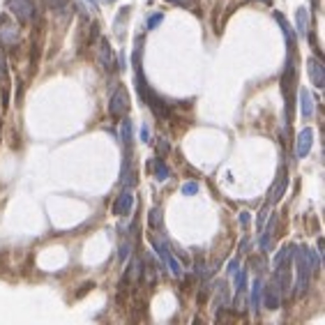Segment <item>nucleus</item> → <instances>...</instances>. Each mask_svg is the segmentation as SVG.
Listing matches in <instances>:
<instances>
[{
    "label": "nucleus",
    "instance_id": "obj_1",
    "mask_svg": "<svg viewBox=\"0 0 325 325\" xmlns=\"http://www.w3.org/2000/svg\"><path fill=\"white\" fill-rule=\"evenodd\" d=\"M293 265H295V291H293V298H302L307 295L311 286V265H309V258H307V247L300 244V247H295L293 244Z\"/></svg>",
    "mask_w": 325,
    "mask_h": 325
},
{
    "label": "nucleus",
    "instance_id": "obj_2",
    "mask_svg": "<svg viewBox=\"0 0 325 325\" xmlns=\"http://www.w3.org/2000/svg\"><path fill=\"white\" fill-rule=\"evenodd\" d=\"M152 247H155V251H157V256L162 258L164 268H166L173 277L180 279L182 277V265L178 263V258L173 256V251H171V247L166 244V240H164V238H157V235H152Z\"/></svg>",
    "mask_w": 325,
    "mask_h": 325
},
{
    "label": "nucleus",
    "instance_id": "obj_3",
    "mask_svg": "<svg viewBox=\"0 0 325 325\" xmlns=\"http://www.w3.org/2000/svg\"><path fill=\"white\" fill-rule=\"evenodd\" d=\"M129 111V95L125 85H118L108 99V115L115 118V120H122V115H127Z\"/></svg>",
    "mask_w": 325,
    "mask_h": 325
},
{
    "label": "nucleus",
    "instance_id": "obj_4",
    "mask_svg": "<svg viewBox=\"0 0 325 325\" xmlns=\"http://www.w3.org/2000/svg\"><path fill=\"white\" fill-rule=\"evenodd\" d=\"M261 302L265 304V309H279L281 304V291L277 286V281L270 279V281H263V288H261Z\"/></svg>",
    "mask_w": 325,
    "mask_h": 325
},
{
    "label": "nucleus",
    "instance_id": "obj_5",
    "mask_svg": "<svg viewBox=\"0 0 325 325\" xmlns=\"http://www.w3.org/2000/svg\"><path fill=\"white\" fill-rule=\"evenodd\" d=\"M7 7L16 16L19 23H30L35 19V5H32V0H7Z\"/></svg>",
    "mask_w": 325,
    "mask_h": 325
},
{
    "label": "nucleus",
    "instance_id": "obj_6",
    "mask_svg": "<svg viewBox=\"0 0 325 325\" xmlns=\"http://www.w3.org/2000/svg\"><path fill=\"white\" fill-rule=\"evenodd\" d=\"M0 42L5 46H9V49H16L19 42H21V30H19V26L9 21L7 16L0 21Z\"/></svg>",
    "mask_w": 325,
    "mask_h": 325
},
{
    "label": "nucleus",
    "instance_id": "obj_7",
    "mask_svg": "<svg viewBox=\"0 0 325 325\" xmlns=\"http://www.w3.org/2000/svg\"><path fill=\"white\" fill-rule=\"evenodd\" d=\"M286 187H288V171H286V166H281L277 178H274V185L270 187V194H268V205L279 203L281 198H284V194H286Z\"/></svg>",
    "mask_w": 325,
    "mask_h": 325
},
{
    "label": "nucleus",
    "instance_id": "obj_8",
    "mask_svg": "<svg viewBox=\"0 0 325 325\" xmlns=\"http://www.w3.org/2000/svg\"><path fill=\"white\" fill-rule=\"evenodd\" d=\"M132 145H125V157H122V171H120V185L122 189H132L136 185V175L132 168Z\"/></svg>",
    "mask_w": 325,
    "mask_h": 325
},
{
    "label": "nucleus",
    "instance_id": "obj_9",
    "mask_svg": "<svg viewBox=\"0 0 325 325\" xmlns=\"http://www.w3.org/2000/svg\"><path fill=\"white\" fill-rule=\"evenodd\" d=\"M307 74L314 88H325V65L318 58H307Z\"/></svg>",
    "mask_w": 325,
    "mask_h": 325
},
{
    "label": "nucleus",
    "instance_id": "obj_10",
    "mask_svg": "<svg viewBox=\"0 0 325 325\" xmlns=\"http://www.w3.org/2000/svg\"><path fill=\"white\" fill-rule=\"evenodd\" d=\"M97 65L102 69H113L115 67L113 49H111V44H108V39H106V37L99 39V46H97Z\"/></svg>",
    "mask_w": 325,
    "mask_h": 325
},
{
    "label": "nucleus",
    "instance_id": "obj_11",
    "mask_svg": "<svg viewBox=\"0 0 325 325\" xmlns=\"http://www.w3.org/2000/svg\"><path fill=\"white\" fill-rule=\"evenodd\" d=\"M141 102L150 106V111L155 113V118H162V120H164V118H168V106L164 104V99L157 97V92H152L150 88H148V92L143 95V99H141Z\"/></svg>",
    "mask_w": 325,
    "mask_h": 325
},
{
    "label": "nucleus",
    "instance_id": "obj_12",
    "mask_svg": "<svg viewBox=\"0 0 325 325\" xmlns=\"http://www.w3.org/2000/svg\"><path fill=\"white\" fill-rule=\"evenodd\" d=\"M132 205H134V196H132V191H129V189H122L120 194L115 196V201H113V215H115V217H127L129 212H132Z\"/></svg>",
    "mask_w": 325,
    "mask_h": 325
},
{
    "label": "nucleus",
    "instance_id": "obj_13",
    "mask_svg": "<svg viewBox=\"0 0 325 325\" xmlns=\"http://www.w3.org/2000/svg\"><path fill=\"white\" fill-rule=\"evenodd\" d=\"M311 143H314V129L311 127H304L300 134H298V143H295V152L298 157L304 159L307 155L311 152Z\"/></svg>",
    "mask_w": 325,
    "mask_h": 325
},
{
    "label": "nucleus",
    "instance_id": "obj_14",
    "mask_svg": "<svg viewBox=\"0 0 325 325\" xmlns=\"http://www.w3.org/2000/svg\"><path fill=\"white\" fill-rule=\"evenodd\" d=\"M265 221H268V219H265ZM274 228H277V215H274V212H270V221L261 226V231H263V235H261V249H263V251H268L270 247H272Z\"/></svg>",
    "mask_w": 325,
    "mask_h": 325
},
{
    "label": "nucleus",
    "instance_id": "obj_15",
    "mask_svg": "<svg viewBox=\"0 0 325 325\" xmlns=\"http://www.w3.org/2000/svg\"><path fill=\"white\" fill-rule=\"evenodd\" d=\"M298 97H300V113H302L307 120L314 118V97H311V92L307 90V88H300Z\"/></svg>",
    "mask_w": 325,
    "mask_h": 325
},
{
    "label": "nucleus",
    "instance_id": "obj_16",
    "mask_svg": "<svg viewBox=\"0 0 325 325\" xmlns=\"http://www.w3.org/2000/svg\"><path fill=\"white\" fill-rule=\"evenodd\" d=\"M295 23H298V37L302 39L309 37V14H307L304 7H300L295 12Z\"/></svg>",
    "mask_w": 325,
    "mask_h": 325
},
{
    "label": "nucleus",
    "instance_id": "obj_17",
    "mask_svg": "<svg viewBox=\"0 0 325 325\" xmlns=\"http://www.w3.org/2000/svg\"><path fill=\"white\" fill-rule=\"evenodd\" d=\"M274 19H277V23H279L281 30H284V37H286V42H288V49H291V53H295V42H298V37H295V30L288 26V21L279 14V12L274 14Z\"/></svg>",
    "mask_w": 325,
    "mask_h": 325
},
{
    "label": "nucleus",
    "instance_id": "obj_18",
    "mask_svg": "<svg viewBox=\"0 0 325 325\" xmlns=\"http://www.w3.org/2000/svg\"><path fill=\"white\" fill-rule=\"evenodd\" d=\"M261 288H263V279L256 277L254 284H251V295H249V309L254 311V314L261 309Z\"/></svg>",
    "mask_w": 325,
    "mask_h": 325
},
{
    "label": "nucleus",
    "instance_id": "obj_19",
    "mask_svg": "<svg viewBox=\"0 0 325 325\" xmlns=\"http://www.w3.org/2000/svg\"><path fill=\"white\" fill-rule=\"evenodd\" d=\"M141 274H143V263H141L138 258H134V261L129 263L127 272H125V281H136V279H141Z\"/></svg>",
    "mask_w": 325,
    "mask_h": 325
},
{
    "label": "nucleus",
    "instance_id": "obj_20",
    "mask_svg": "<svg viewBox=\"0 0 325 325\" xmlns=\"http://www.w3.org/2000/svg\"><path fill=\"white\" fill-rule=\"evenodd\" d=\"M168 175H171V171H168V166H166V162L159 157V159H155V180H159V182H164V180H168Z\"/></svg>",
    "mask_w": 325,
    "mask_h": 325
},
{
    "label": "nucleus",
    "instance_id": "obj_21",
    "mask_svg": "<svg viewBox=\"0 0 325 325\" xmlns=\"http://www.w3.org/2000/svg\"><path fill=\"white\" fill-rule=\"evenodd\" d=\"M46 5H49V9L51 12H55V14H67V7H69V0H46Z\"/></svg>",
    "mask_w": 325,
    "mask_h": 325
},
{
    "label": "nucleus",
    "instance_id": "obj_22",
    "mask_svg": "<svg viewBox=\"0 0 325 325\" xmlns=\"http://www.w3.org/2000/svg\"><path fill=\"white\" fill-rule=\"evenodd\" d=\"M307 258H309L311 272H314V274L321 272V254H318L316 249H309V247H307Z\"/></svg>",
    "mask_w": 325,
    "mask_h": 325
},
{
    "label": "nucleus",
    "instance_id": "obj_23",
    "mask_svg": "<svg viewBox=\"0 0 325 325\" xmlns=\"http://www.w3.org/2000/svg\"><path fill=\"white\" fill-rule=\"evenodd\" d=\"M120 141H122V145H132V122H129V120H122Z\"/></svg>",
    "mask_w": 325,
    "mask_h": 325
},
{
    "label": "nucleus",
    "instance_id": "obj_24",
    "mask_svg": "<svg viewBox=\"0 0 325 325\" xmlns=\"http://www.w3.org/2000/svg\"><path fill=\"white\" fill-rule=\"evenodd\" d=\"M148 224H150L152 231H157L159 226H162V210L159 208H152L150 210V217H148Z\"/></svg>",
    "mask_w": 325,
    "mask_h": 325
},
{
    "label": "nucleus",
    "instance_id": "obj_25",
    "mask_svg": "<svg viewBox=\"0 0 325 325\" xmlns=\"http://www.w3.org/2000/svg\"><path fill=\"white\" fill-rule=\"evenodd\" d=\"M129 251H132V244H129V240H122L120 247H118V261H127L129 258Z\"/></svg>",
    "mask_w": 325,
    "mask_h": 325
},
{
    "label": "nucleus",
    "instance_id": "obj_26",
    "mask_svg": "<svg viewBox=\"0 0 325 325\" xmlns=\"http://www.w3.org/2000/svg\"><path fill=\"white\" fill-rule=\"evenodd\" d=\"M198 189H201L198 182H185V185H182V194H185V196H194V194H198Z\"/></svg>",
    "mask_w": 325,
    "mask_h": 325
},
{
    "label": "nucleus",
    "instance_id": "obj_27",
    "mask_svg": "<svg viewBox=\"0 0 325 325\" xmlns=\"http://www.w3.org/2000/svg\"><path fill=\"white\" fill-rule=\"evenodd\" d=\"M162 21H164V12H155V14L148 19V30H155Z\"/></svg>",
    "mask_w": 325,
    "mask_h": 325
},
{
    "label": "nucleus",
    "instance_id": "obj_28",
    "mask_svg": "<svg viewBox=\"0 0 325 325\" xmlns=\"http://www.w3.org/2000/svg\"><path fill=\"white\" fill-rule=\"evenodd\" d=\"M9 72H7V58H5V49L0 46V79H7Z\"/></svg>",
    "mask_w": 325,
    "mask_h": 325
},
{
    "label": "nucleus",
    "instance_id": "obj_29",
    "mask_svg": "<svg viewBox=\"0 0 325 325\" xmlns=\"http://www.w3.org/2000/svg\"><path fill=\"white\" fill-rule=\"evenodd\" d=\"M268 215H270V205H263V208H261V212H258V217H256V226H258V228L265 224Z\"/></svg>",
    "mask_w": 325,
    "mask_h": 325
},
{
    "label": "nucleus",
    "instance_id": "obj_30",
    "mask_svg": "<svg viewBox=\"0 0 325 325\" xmlns=\"http://www.w3.org/2000/svg\"><path fill=\"white\" fill-rule=\"evenodd\" d=\"M238 268H240V261H238V258H231V261L226 263V274L228 277H233V274L238 272Z\"/></svg>",
    "mask_w": 325,
    "mask_h": 325
},
{
    "label": "nucleus",
    "instance_id": "obj_31",
    "mask_svg": "<svg viewBox=\"0 0 325 325\" xmlns=\"http://www.w3.org/2000/svg\"><path fill=\"white\" fill-rule=\"evenodd\" d=\"M166 2H171V5H178V7H185V9L194 7V2H191V0H166Z\"/></svg>",
    "mask_w": 325,
    "mask_h": 325
},
{
    "label": "nucleus",
    "instance_id": "obj_32",
    "mask_svg": "<svg viewBox=\"0 0 325 325\" xmlns=\"http://www.w3.org/2000/svg\"><path fill=\"white\" fill-rule=\"evenodd\" d=\"M148 138H150V129L143 125V127H141V141H143V143H148Z\"/></svg>",
    "mask_w": 325,
    "mask_h": 325
},
{
    "label": "nucleus",
    "instance_id": "obj_33",
    "mask_svg": "<svg viewBox=\"0 0 325 325\" xmlns=\"http://www.w3.org/2000/svg\"><path fill=\"white\" fill-rule=\"evenodd\" d=\"M240 224H242V226H247V224H249V212H247V210L240 212Z\"/></svg>",
    "mask_w": 325,
    "mask_h": 325
},
{
    "label": "nucleus",
    "instance_id": "obj_34",
    "mask_svg": "<svg viewBox=\"0 0 325 325\" xmlns=\"http://www.w3.org/2000/svg\"><path fill=\"white\" fill-rule=\"evenodd\" d=\"M168 150V143L166 141H164V138H159V145H157V152H162V155H164V152Z\"/></svg>",
    "mask_w": 325,
    "mask_h": 325
},
{
    "label": "nucleus",
    "instance_id": "obj_35",
    "mask_svg": "<svg viewBox=\"0 0 325 325\" xmlns=\"http://www.w3.org/2000/svg\"><path fill=\"white\" fill-rule=\"evenodd\" d=\"M258 2H265V5H272V0H258Z\"/></svg>",
    "mask_w": 325,
    "mask_h": 325
},
{
    "label": "nucleus",
    "instance_id": "obj_36",
    "mask_svg": "<svg viewBox=\"0 0 325 325\" xmlns=\"http://www.w3.org/2000/svg\"><path fill=\"white\" fill-rule=\"evenodd\" d=\"M88 2H90V5H97V0H88Z\"/></svg>",
    "mask_w": 325,
    "mask_h": 325
},
{
    "label": "nucleus",
    "instance_id": "obj_37",
    "mask_svg": "<svg viewBox=\"0 0 325 325\" xmlns=\"http://www.w3.org/2000/svg\"><path fill=\"white\" fill-rule=\"evenodd\" d=\"M104 2H113V0H104Z\"/></svg>",
    "mask_w": 325,
    "mask_h": 325
}]
</instances>
